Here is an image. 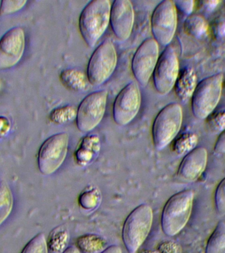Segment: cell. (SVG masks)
Instances as JSON below:
<instances>
[{"mask_svg": "<svg viewBox=\"0 0 225 253\" xmlns=\"http://www.w3.org/2000/svg\"><path fill=\"white\" fill-rule=\"evenodd\" d=\"M205 253H225V222L220 221L207 240Z\"/></svg>", "mask_w": 225, "mask_h": 253, "instance_id": "ffe728a7", "label": "cell"}, {"mask_svg": "<svg viewBox=\"0 0 225 253\" xmlns=\"http://www.w3.org/2000/svg\"><path fill=\"white\" fill-rule=\"evenodd\" d=\"M27 3L25 0H3L0 4V15H9L17 13L23 9Z\"/></svg>", "mask_w": 225, "mask_h": 253, "instance_id": "f1b7e54d", "label": "cell"}, {"mask_svg": "<svg viewBox=\"0 0 225 253\" xmlns=\"http://www.w3.org/2000/svg\"><path fill=\"white\" fill-rule=\"evenodd\" d=\"M76 244L80 253H101L107 248L106 240L95 234H86L79 237Z\"/></svg>", "mask_w": 225, "mask_h": 253, "instance_id": "d6986e66", "label": "cell"}, {"mask_svg": "<svg viewBox=\"0 0 225 253\" xmlns=\"http://www.w3.org/2000/svg\"><path fill=\"white\" fill-rule=\"evenodd\" d=\"M141 92L136 83H128L118 94L113 105V119L120 126L130 124L139 112Z\"/></svg>", "mask_w": 225, "mask_h": 253, "instance_id": "7c38bea8", "label": "cell"}, {"mask_svg": "<svg viewBox=\"0 0 225 253\" xmlns=\"http://www.w3.org/2000/svg\"><path fill=\"white\" fill-rule=\"evenodd\" d=\"M194 193L185 190L172 196L163 208L161 215V228L168 236L181 232L187 224L192 211Z\"/></svg>", "mask_w": 225, "mask_h": 253, "instance_id": "7a4b0ae2", "label": "cell"}, {"mask_svg": "<svg viewBox=\"0 0 225 253\" xmlns=\"http://www.w3.org/2000/svg\"><path fill=\"white\" fill-rule=\"evenodd\" d=\"M207 159L208 154L204 147L195 148L182 160L178 169V176L184 181H196L204 172Z\"/></svg>", "mask_w": 225, "mask_h": 253, "instance_id": "9a60e30c", "label": "cell"}, {"mask_svg": "<svg viewBox=\"0 0 225 253\" xmlns=\"http://www.w3.org/2000/svg\"><path fill=\"white\" fill-rule=\"evenodd\" d=\"M214 201L218 214L225 215V177L217 185L215 192Z\"/></svg>", "mask_w": 225, "mask_h": 253, "instance_id": "f546056e", "label": "cell"}, {"mask_svg": "<svg viewBox=\"0 0 225 253\" xmlns=\"http://www.w3.org/2000/svg\"><path fill=\"white\" fill-rule=\"evenodd\" d=\"M185 29L189 35L200 38L205 35L208 31V25L204 18L197 15H190L185 22Z\"/></svg>", "mask_w": 225, "mask_h": 253, "instance_id": "cb8c5ba5", "label": "cell"}, {"mask_svg": "<svg viewBox=\"0 0 225 253\" xmlns=\"http://www.w3.org/2000/svg\"><path fill=\"white\" fill-rule=\"evenodd\" d=\"M183 118V109L178 103H171L160 111L152 126V138L156 149H164L175 139L181 130Z\"/></svg>", "mask_w": 225, "mask_h": 253, "instance_id": "277c9868", "label": "cell"}, {"mask_svg": "<svg viewBox=\"0 0 225 253\" xmlns=\"http://www.w3.org/2000/svg\"><path fill=\"white\" fill-rule=\"evenodd\" d=\"M24 30L13 27L0 39V70L11 69L21 60L25 50Z\"/></svg>", "mask_w": 225, "mask_h": 253, "instance_id": "4fadbf2b", "label": "cell"}, {"mask_svg": "<svg viewBox=\"0 0 225 253\" xmlns=\"http://www.w3.org/2000/svg\"><path fill=\"white\" fill-rule=\"evenodd\" d=\"M101 253H122L121 249L117 245H112L107 247L104 251H103Z\"/></svg>", "mask_w": 225, "mask_h": 253, "instance_id": "e575fe53", "label": "cell"}, {"mask_svg": "<svg viewBox=\"0 0 225 253\" xmlns=\"http://www.w3.org/2000/svg\"><path fill=\"white\" fill-rule=\"evenodd\" d=\"M223 75H213L197 84L191 97L193 114L199 120H206L214 112L222 93Z\"/></svg>", "mask_w": 225, "mask_h": 253, "instance_id": "5b68a950", "label": "cell"}, {"mask_svg": "<svg viewBox=\"0 0 225 253\" xmlns=\"http://www.w3.org/2000/svg\"><path fill=\"white\" fill-rule=\"evenodd\" d=\"M11 130V123L7 118L0 116V138L4 137Z\"/></svg>", "mask_w": 225, "mask_h": 253, "instance_id": "d6a6232c", "label": "cell"}, {"mask_svg": "<svg viewBox=\"0 0 225 253\" xmlns=\"http://www.w3.org/2000/svg\"><path fill=\"white\" fill-rule=\"evenodd\" d=\"M14 198L11 188L5 181L0 183V226L13 211Z\"/></svg>", "mask_w": 225, "mask_h": 253, "instance_id": "7402d4cb", "label": "cell"}, {"mask_svg": "<svg viewBox=\"0 0 225 253\" xmlns=\"http://www.w3.org/2000/svg\"><path fill=\"white\" fill-rule=\"evenodd\" d=\"M111 9L112 5L108 0H94L82 10L79 18V29L89 47H94L108 29Z\"/></svg>", "mask_w": 225, "mask_h": 253, "instance_id": "6da1fadb", "label": "cell"}, {"mask_svg": "<svg viewBox=\"0 0 225 253\" xmlns=\"http://www.w3.org/2000/svg\"><path fill=\"white\" fill-rule=\"evenodd\" d=\"M69 241L68 231L62 227H57L49 233L47 241L49 251L52 253H63L67 248Z\"/></svg>", "mask_w": 225, "mask_h": 253, "instance_id": "44dd1931", "label": "cell"}, {"mask_svg": "<svg viewBox=\"0 0 225 253\" xmlns=\"http://www.w3.org/2000/svg\"><path fill=\"white\" fill-rule=\"evenodd\" d=\"M151 24L154 39L163 46L169 45L177 26V8L174 1L160 2L152 14Z\"/></svg>", "mask_w": 225, "mask_h": 253, "instance_id": "9c48e42d", "label": "cell"}, {"mask_svg": "<svg viewBox=\"0 0 225 253\" xmlns=\"http://www.w3.org/2000/svg\"><path fill=\"white\" fill-rule=\"evenodd\" d=\"M60 80L64 86L76 92H84L90 88L88 75L76 69H66L60 74Z\"/></svg>", "mask_w": 225, "mask_h": 253, "instance_id": "ac0fdd59", "label": "cell"}, {"mask_svg": "<svg viewBox=\"0 0 225 253\" xmlns=\"http://www.w3.org/2000/svg\"><path fill=\"white\" fill-rule=\"evenodd\" d=\"M176 8H178L184 14L190 15L194 7V2L193 1H174Z\"/></svg>", "mask_w": 225, "mask_h": 253, "instance_id": "4dcf8cb0", "label": "cell"}, {"mask_svg": "<svg viewBox=\"0 0 225 253\" xmlns=\"http://www.w3.org/2000/svg\"><path fill=\"white\" fill-rule=\"evenodd\" d=\"M214 150L217 153L225 154V130L219 134L215 142Z\"/></svg>", "mask_w": 225, "mask_h": 253, "instance_id": "836d02e7", "label": "cell"}, {"mask_svg": "<svg viewBox=\"0 0 225 253\" xmlns=\"http://www.w3.org/2000/svg\"><path fill=\"white\" fill-rule=\"evenodd\" d=\"M153 219V210L146 204L138 206L126 217L122 238L128 253H137L150 234Z\"/></svg>", "mask_w": 225, "mask_h": 253, "instance_id": "3957f363", "label": "cell"}, {"mask_svg": "<svg viewBox=\"0 0 225 253\" xmlns=\"http://www.w3.org/2000/svg\"><path fill=\"white\" fill-rule=\"evenodd\" d=\"M21 253H49L45 235L40 233L34 237L25 245Z\"/></svg>", "mask_w": 225, "mask_h": 253, "instance_id": "4316f807", "label": "cell"}, {"mask_svg": "<svg viewBox=\"0 0 225 253\" xmlns=\"http://www.w3.org/2000/svg\"><path fill=\"white\" fill-rule=\"evenodd\" d=\"M108 96V91L103 90L85 97L77 111L76 125L80 131L90 132L102 122L106 112Z\"/></svg>", "mask_w": 225, "mask_h": 253, "instance_id": "ba28073f", "label": "cell"}, {"mask_svg": "<svg viewBox=\"0 0 225 253\" xmlns=\"http://www.w3.org/2000/svg\"><path fill=\"white\" fill-rule=\"evenodd\" d=\"M179 75V63L175 49L166 47L158 59L153 72L154 85L160 94H168L174 88Z\"/></svg>", "mask_w": 225, "mask_h": 253, "instance_id": "8fae6325", "label": "cell"}, {"mask_svg": "<svg viewBox=\"0 0 225 253\" xmlns=\"http://www.w3.org/2000/svg\"><path fill=\"white\" fill-rule=\"evenodd\" d=\"M63 253H80L76 247L71 246L69 247Z\"/></svg>", "mask_w": 225, "mask_h": 253, "instance_id": "8d00e7d4", "label": "cell"}, {"mask_svg": "<svg viewBox=\"0 0 225 253\" xmlns=\"http://www.w3.org/2000/svg\"><path fill=\"white\" fill-rule=\"evenodd\" d=\"M102 196L97 188L91 187L83 191L78 197V203L80 207L87 211L96 209L100 205Z\"/></svg>", "mask_w": 225, "mask_h": 253, "instance_id": "484cf974", "label": "cell"}, {"mask_svg": "<svg viewBox=\"0 0 225 253\" xmlns=\"http://www.w3.org/2000/svg\"><path fill=\"white\" fill-rule=\"evenodd\" d=\"M198 138L191 132H185L177 136L173 143V150L177 155H187L197 147Z\"/></svg>", "mask_w": 225, "mask_h": 253, "instance_id": "603a6c76", "label": "cell"}, {"mask_svg": "<svg viewBox=\"0 0 225 253\" xmlns=\"http://www.w3.org/2000/svg\"><path fill=\"white\" fill-rule=\"evenodd\" d=\"M100 148L101 142L98 136L89 134L85 136L75 153L77 163L80 166L87 165L100 152Z\"/></svg>", "mask_w": 225, "mask_h": 253, "instance_id": "e0dca14e", "label": "cell"}, {"mask_svg": "<svg viewBox=\"0 0 225 253\" xmlns=\"http://www.w3.org/2000/svg\"><path fill=\"white\" fill-rule=\"evenodd\" d=\"M217 33L221 37L225 36V22L219 25L218 29H217Z\"/></svg>", "mask_w": 225, "mask_h": 253, "instance_id": "d590c367", "label": "cell"}, {"mask_svg": "<svg viewBox=\"0 0 225 253\" xmlns=\"http://www.w3.org/2000/svg\"><path fill=\"white\" fill-rule=\"evenodd\" d=\"M76 108L73 105H67L51 111L49 114V120L55 124H65L76 120Z\"/></svg>", "mask_w": 225, "mask_h": 253, "instance_id": "d4e9b609", "label": "cell"}, {"mask_svg": "<svg viewBox=\"0 0 225 253\" xmlns=\"http://www.w3.org/2000/svg\"><path fill=\"white\" fill-rule=\"evenodd\" d=\"M158 252L159 253H179L180 247L178 245L171 241L162 243L158 247Z\"/></svg>", "mask_w": 225, "mask_h": 253, "instance_id": "1f68e13d", "label": "cell"}, {"mask_svg": "<svg viewBox=\"0 0 225 253\" xmlns=\"http://www.w3.org/2000/svg\"><path fill=\"white\" fill-rule=\"evenodd\" d=\"M197 77L191 68L183 69L175 84L176 94L183 103L191 98L197 86Z\"/></svg>", "mask_w": 225, "mask_h": 253, "instance_id": "2e32d148", "label": "cell"}, {"mask_svg": "<svg viewBox=\"0 0 225 253\" xmlns=\"http://www.w3.org/2000/svg\"><path fill=\"white\" fill-rule=\"evenodd\" d=\"M117 64V53L110 40H106L94 51L88 65L89 81L93 86H100L110 78Z\"/></svg>", "mask_w": 225, "mask_h": 253, "instance_id": "52a82bcc", "label": "cell"}, {"mask_svg": "<svg viewBox=\"0 0 225 253\" xmlns=\"http://www.w3.org/2000/svg\"><path fill=\"white\" fill-rule=\"evenodd\" d=\"M140 253H159V252H154L151 251H142Z\"/></svg>", "mask_w": 225, "mask_h": 253, "instance_id": "74e56055", "label": "cell"}, {"mask_svg": "<svg viewBox=\"0 0 225 253\" xmlns=\"http://www.w3.org/2000/svg\"><path fill=\"white\" fill-rule=\"evenodd\" d=\"M206 120L207 126L211 131L220 134L225 130V110L214 111Z\"/></svg>", "mask_w": 225, "mask_h": 253, "instance_id": "83f0119b", "label": "cell"}, {"mask_svg": "<svg viewBox=\"0 0 225 253\" xmlns=\"http://www.w3.org/2000/svg\"><path fill=\"white\" fill-rule=\"evenodd\" d=\"M159 59V43L148 39L138 47L132 61V70L142 86H147Z\"/></svg>", "mask_w": 225, "mask_h": 253, "instance_id": "30bf717a", "label": "cell"}, {"mask_svg": "<svg viewBox=\"0 0 225 253\" xmlns=\"http://www.w3.org/2000/svg\"><path fill=\"white\" fill-rule=\"evenodd\" d=\"M69 136L66 132L53 134L45 140L38 153V166L41 173H54L64 162L68 152Z\"/></svg>", "mask_w": 225, "mask_h": 253, "instance_id": "8992f818", "label": "cell"}, {"mask_svg": "<svg viewBox=\"0 0 225 253\" xmlns=\"http://www.w3.org/2000/svg\"><path fill=\"white\" fill-rule=\"evenodd\" d=\"M134 22L133 5L128 0L114 1L111 9L110 23L116 37L122 41L131 35Z\"/></svg>", "mask_w": 225, "mask_h": 253, "instance_id": "5bb4252c", "label": "cell"}]
</instances>
